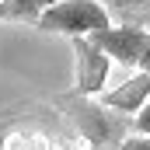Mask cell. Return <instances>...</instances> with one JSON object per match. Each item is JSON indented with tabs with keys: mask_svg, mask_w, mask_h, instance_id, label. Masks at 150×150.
<instances>
[{
	"mask_svg": "<svg viewBox=\"0 0 150 150\" xmlns=\"http://www.w3.org/2000/svg\"><path fill=\"white\" fill-rule=\"evenodd\" d=\"M38 32H56V35H91L105 25H112V14L101 0H52L35 18Z\"/></svg>",
	"mask_w": 150,
	"mask_h": 150,
	"instance_id": "6da1fadb",
	"label": "cell"
},
{
	"mask_svg": "<svg viewBox=\"0 0 150 150\" xmlns=\"http://www.w3.org/2000/svg\"><path fill=\"white\" fill-rule=\"evenodd\" d=\"M91 42L122 67H133V70H143L147 67V52H150V35L143 25L136 21H122V25H105L98 32H91Z\"/></svg>",
	"mask_w": 150,
	"mask_h": 150,
	"instance_id": "7a4b0ae2",
	"label": "cell"
},
{
	"mask_svg": "<svg viewBox=\"0 0 150 150\" xmlns=\"http://www.w3.org/2000/svg\"><path fill=\"white\" fill-rule=\"evenodd\" d=\"M74 56H77V94H84V98L101 94V87H105V80H108L112 59H108L87 35H74Z\"/></svg>",
	"mask_w": 150,
	"mask_h": 150,
	"instance_id": "3957f363",
	"label": "cell"
},
{
	"mask_svg": "<svg viewBox=\"0 0 150 150\" xmlns=\"http://www.w3.org/2000/svg\"><path fill=\"white\" fill-rule=\"evenodd\" d=\"M147 94H150V70H136V77H129L126 84H119L115 91L105 94V108H115L122 115H136L143 105H147Z\"/></svg>",
	"mask_w": 150,
	"mask_h": 150,
	"instance_id": "277c9868",
	"label": "cell"
},
{
	"mask_svg": "<svg viewBox=\"0 0 150 150\" xmlns=\"http://www.w3.org/2000/svg\"><path fill=\"white\" fill-rule=\"evenodd\" d=\"M52 0H0V14L14 21H35Z\"/></svg>",
	"mask_w": 150,
	"mask_h": 150,
	"instance_id": "5b68a950",
	"label": "cell"
},
{
	"mask_svg": "<svg viewBox=\"0 0 150 150\" xmlns=\"http://www.w3.org/2000/svg\"><path fill=\"white\" fill-rule=\"evenodd\" d=\"M101 4L112 7L122 21H136V25H143V21H147V4H150V0H101ZM112 11H108V14H112Z\"/></svg>",
	"mask_w": 150,
	"mask_h": 150,
	"instance_id": "8992f818",
	"label": "cell"
},
{
	"mask_svg": "<svg viewBox=\"0 0 150 150\" xmlns=\"http://www.w3.org/2000/svg\"><path fill=\"white\" fill-rule=\"evenodd\" d=\"M119 150H150V140H147V133H133V136H126Z\"/></svg>",
	"mask_w": 150,
	"mask_h": 150,
	"instance_id": "52a82bcc",
	"label": "cell"
},
{
	"mask_svg": "<svg viewBox=\"0 0 150 150\" xmlns=\"http://www.w3.org/2000/svg\"><path fill=\"white\" fill-rule=\"evenodd\" d=\"M4 136H7V126H0V140H4Z\"/></svg>",
	"mask_w": 150,
	"mask_h": 150,
	"instance_id": "ba28073f",
	"label": "cell"
}]
</instances>
